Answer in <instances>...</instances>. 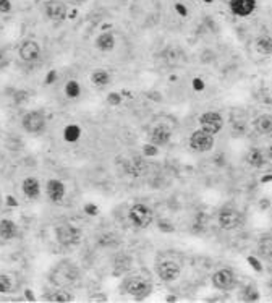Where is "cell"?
<instances>
[{
    "mask_svg": "<svg viewBox=\"0 0 272 303\" xmlns=\"http://www.w3.org/2000/svg\"><path fill=\"white\" fill-rule=\"evenodd\" d=\"M78 278V269L73 264L63 261L55 268V273H52L50 279L55 285H70Z\"/></svg>",
    "mask_w": 272,
    "mask_h": 303,
    "instance_id": "obj_1",
    "label": "cell"
},
{
    "mask_svg": "<svg viewBox=\"0 0 272 303\" xmlns=\"http://www.w3.org/2000/svg\"><path fill=\"white\" fill-rule=\"evenodd\" d=\"M190 145L195 151L206 152V151H209L212 146H214V135H211V133H207V131H204L201 128V130L195 131L193 135H191Z\"/></svg>",
    "mask_w": 272,
    "mask_h": 303,
    "instance_id": "obj_2",
    "label": "cell"
},
{
    "mask_svg": "<svg viewBox=\"0 0 272 303\" xmlns=\"http://www.w3.org/2000/svg\"><path fill=\"white\" fill-rule=\"evenodd\" d=\"M55 235H57L58 243L70 247V245H74V243H78L79 235H81V233H79V230L76 227H73L70 224H62V226L57 227Z\"/></svg>",
    "mask_w": 272,
    "mask_h": 303,
    "instance_id": "obj_3",
    "label": "cell"
},
{
    "mask_svg": "<svg viewBox=\"0 0 272 303\" xmlns=\"http://www.w3.org/2000/svg\"><path fill=\"white\" fill-rule=\"evenodd\" d=\"M130 219L136 227H148L152 222V211L146 204H135L130 209Z\"/></svg>",
    "mask_w": 272,
    "mask_h": 303,
    "instance_id": "obj_4",
    "label": "cell"
},
{
    "mask_svg": "<svg viewBox=\"0 0 272 303\" xmlns=\"http://www.w3.org/2000/svg\"><path fill=\"white\" fill-rule=\"evenodd\" d=\"M180 273H181L180 264L175 261H170V259H165V261H161L157 264L159 278L165 280V282H172V280L178 279Z\"/></svg>",
    "mask_w": 272,
    "mask_h": 303,
    "instance_id": "obj_5",
    "label": "cell"
},
{
    "mask_svg": "<svg viewBox=\"0 0 272 303\" xmlns=\"http://www.w3.org/2000/svg\"><path fill=\"white\" fill-rule=\"evenodd\" d=\"M21 124H23V128L29 133H39L46 128L44 115H42L41 112H36V110L26 114L23 117V122H21Z\"/></svg>",
    "mask_w": 272,
    "mask_h": 303,
    "instance_id": "obj_6",
    "label": "cell"
},
{
    "mask_svg": "<svg viewBox=\"0 0 272 303\" xmlns=\"http://www.w3.org/2000/svg\"><path fill=\"white\" fill-rule=\"evenodd\" d=\"M242 224V216L240 212L232 209V208H225L219 212V226L225 230H232V228H237Z\"/></svg>",
    "mask_w": 272,
    "mask_h": 303,
    "instance_id": "obj_7",
    "label": "cell"
},
{
    "mask_svg": "<svg viewBox=\"0 0 272 303\" xmlns=\"http://www.w3.org/2000/svg\"><path fill=\"white\" fill-rule=\"evenodd\" d=\"M199 124H201V128L204 131L211 133V135H216V133L221 131L223 120H222V117L216 112H206L201 115Z\"/></svg>",
    "mask_w": 272,
    "mask_h": 303,
    "instance_id": "obj_8",
    "label": "cell"
},
{
    "mask_svg": "<svg viewBox=\"0 0 272 303\" xmlns=\"http://www.w3.org/2000/svg\"><path fill=\"white\" fill-rule=\"evenodd\" d=\"M212 284L219 290H230L235 285V274L232 269H221L212 276Z\"/></svg>",
    "mask_w": 272,
    "mask_h": 303,
    "instance_id": "obj_9",
    "label": "cell"
},
{
    "mask_svg": "<svg viewBox=\"0 0 272 303\" xmlns=\"http://www.w3.org/2000/svg\"><path fill=\"white\" fill-rule=\"evenodd\" d=\"M125 287H126L128 294H131L133 297H136V299L146 297L149 292H151V284H149L146 279H141V278L130 279V280H128V282L125 284Z\"/></svg>",
    "mask_w": 272,
    "mask_h": 303,
    "instance_id": "obj_10",
    "label": "cell"
},
{
    "mask_svg": "<svg viewBox=\"0 0 272 303\" xmlns=\"http://www.w3.org/2000/svg\"><path fill=\"white\" fill-rule=\"evenodd\" d=\"M46 15L47 18H50L52 21H63L67 18V7L65 3L60 0H49L46 3Z\"/></svg>",
    "mask_w": 272,
    "mask_h": 303,
    "instance_id": "obj_11",
    "label": "cell"
},
{
    "mask_svg": "<svg viewBox=\"0 0 272 303\" xmlns=\"http://www.w3.org/2000/svg\"><path fill=\"white\" fill-rule=\"evenodd\" d=\"M256 8V0H230V10L237 17H248Z\"/></svg>",
    "mask_w": 272,
    "mask_h": 303,
    "instance_id": "obj_12",
    "label": "cell"
},
{
    "mask_svg": "<svg viewBox=\"0 0 272 303\" xmlns=\"http://www.w3.org/2000/svg\"><path fill=\"white\" fill-rule=\"evenodd\" d=\"M41 55V49L34 41H25L20 46V57L25 62H36Z\"/></svg>",
    "mask_w": 272,
    "mask_h": 303,
    "instance_id": "obj_13",
    "label": "cell"
},
{
    "mask_svg": "<svg viewBox=\"0 0 272 303\" xmlns=\"http://www.w3.org/2000/svg\"><path fill=\"white\" fill-rule=\"evenodd\" d=\"M170 135H172V131H170L169 126L165 125H159L156 128L152 130L151 133V141L154 146H164L167 145L170 141Z\"/></svg>",
    "mask_w": 272,
    "mask_h": 303,
    "instance_id": "obj_14",
    "label": "cell"
},
{
    "mask_svg": "<svg viewBox=\"0 0 272 303\" xmlns=\"http://www.w3.org/2000/svg\"><path fill=\"white\" fill-rule=\"evenodd\" d=\"M47 196H49L50 201H54V203H60L63 200V196H65V187H63V183L60 180H50V182L47 183Z\"/></svg>",
    "mask_w": 272,
    "mask_h": 303,
    "instance_id": "obj_15",
    "label": "cell"
},
{
    "mask_svg": "<svg viewBox=\"0 0 272 303\" xmlns=\"http://www.w3.org/2000/svg\"><path fill=\"white\" fill-rule=\"evenodd\" d=\"M17 232H18V228L15 226L13 221H8V219L0 221V237H2L3 240H12V238L17 237Z\"/></svg>",
    "mask_w": 272,
    "mask_h": 303,
    "instance_id": "obj_16",
    "label": "cell"
},
{
    "mask_svg": "<svg viewBox=\"0 0 272 303\" xmlns=\"http://www.w3.org/2000/svg\"><path fill=\"white\" fill-rule=\"evenodd\" d=\"M254 126L261 135H269V133H272V115L271 114L259 115L258 119H256Z\"/></svg>",
    "mask_w": 272,
    "mask_h": 303,
    "instance_id": "obj_17",
    "label": "cell"
},
{
    "mask_svg": "<svg viewBox=\"0 0 272 303\" xmlns=\"http://www.w3.org/2000/svg\"><path fill=\"white\" fill-rule=\"evenodd\" d=\"M114 46H115V39H114V34L112 33H102L98 39H96V47L102 52L112 50L114 49Z\"/></svg>",
    "mask_w": 272,
    "mask_h": 303,
    "instance_id": "obj_18",
    "label": "cell"
},
{
    "mask_svg": "<svg viewBox=\"0 0 272 303\" xmlns=\"http://www.w3.org/2000/svg\"><path fill=\"white\" fill-rule=\"evenodd\" d=\"M23 193L26 196H29V198H37L41 193V185L39 182H37L36 178L33 177H29V178H26L25 182H23Z\"/></svg>",
    "mask_w": 272,
    "mask_h": 303,
    "instance_id": "obj_19",
    "label": "cell"
},
{
    "mask_svg": "<svg viewBox=\"0 0 272 303\" xmlns=\"http://www.w3.org/2000/svg\"><path fill=\"white\" fill-rule=\"evenodd\" d=\"M258 253L263 259H272V237H263L258 243Z\"/></svg>",
    "mask_w": 272,
    "mask_h": 303,
    "instance_id": "obj_20",
    "label": "cell"
},
{
    "mask_svg": "<svg viewBox=\"0 0 272 303\" xmlns=\"http://www.w3.org/2000/svg\"><path fill=\"white\" fill-rule=\"evenodd\" d=\"M256 50L263 55H271L272 54V38L271 36H261L256 39Z\"/></svg>",
    "mask_w": 272,
    "mask_h": 303,
    "instance_id": "obj_21",
    "label": "cell"
},
{
    "mask_svg": "<svg viewBox=\"0 0 272 303\" xmlns=\"http://www.w3.org/2000/svg\"><path fill=\"white\" fill-rule=\"evenodd\" d=\"M247 161L249 166L261 167V166H264L266 156L263 154V151H259V150H249V152L247 154Z\"/></svg>",
    "mask_w": 272,
    "mask_h": 303,
    "instance_id": "obj_22",
    "label": "cell"
},
{
    "mask_svg": "<svg viewBox=\"0 0 272 303\" xmlns=\"http://www.w3.org/2000/svg\"><path fill=\"white\" fill-rule=\"evenodd\" d=\"M91 81H93V84H96V86H105V84L110 81V75L104 70H96L93 75H91Z\"/></svg>",
    "mask_w": 272,
    "mask_h": 303,
    "instance_id": "obj_23",
    "label": "cell"
},
{
    "mask_svg": "<svg viewBox=\"0 0 272 303\" xmlns=\"http://www.w3.org/2000/svg\"><path fill=\"white\" fill-rule=\"evenodd\" d=\"M65 93L68 98H78L79 96V84L76 81H68L67 83V86H65Z\"/></svg>",
    "mask_w": 272,
    "mask_h": 303,
    "instance_id": "obj_24",
    "label": "cell"
},
{
    "mask_svg": "<svg viewBox=\"0 0 272 303\" xmlns=\"http://www.w3.org/2000/svg\"><path fill=\"white\" fill-rule=\"evenodd\" d=\"M73 297L65 290H58L55 294L50 295V302H72Z\"/></svg>",
    "mask_w": 272,
    "mask_h": 303,
    "instance_id": "obj_25",
    "label": "cell"
},
{
    "mask_svg": "<svg viewBox=\"0 0 272 303\" xmlns=\"http://www.w3.org/2000/svg\"><path fill=\"white\" fill-rule=\"evenodd\" d=\"M10 290H12V280L8 276L0 274V294H7Z\"/></svg>",
    "mask_w": 272,
    "mask_h": 303,
    "instance_id": "obj_26",
    "label": "cell"
},
{
    "mask_svg": "<svg viewBox=\"0 0 272 303\" xmlns=\"http://www.w3.org/2000/svg\"><path fill=\"white\" fill-rule=\"evenodd\" d=\"M78 136H79L78 126H68L67 131H65V138H67V140H68V141H74Z\"/></svg>",
    "mask_w": 272,
    "mask_h": 303,
    "instance_id": "obj_27",
    "label": "cell"
},
{
    "mask_svg": "<svg viewBox=\"0 0 272 303\" xmlns=\"http://www.w3.org/2000/svg\"><path fill=\"white\" fill-rule=\"evenodd\" d=\"M245 300L247 302H256L258 300V294L254 292L253 287H247V290H245Z\"/></svg>",
    "mask_w": 272,
    "mask_h": 303,
    "instance_id": "obj_28",
    "label": "cell"
},
{
    "mask_svg": "<svg viewBox=\"0 0 272 303\" xmlns=\"http://www.w3.org/2000/svg\"><path fill=\"white\" fill-rule=\"evenodd\" d=\"M10 10H12L10 0H0V13H8Z\"/></svg>",
    "mask_w": 272,
    "mask_h": 303,
    "instance_id": "obj_29",
    "label": "cell"
},
{
    "mask_svg": "<svg viewBox=\"0 0 272 303\" xmlns=\"http://www.w3.org/2000/svg\"><path fill=\"white\" fill-rule=\"evenodd\" d=\"M8 55H7V52H5V50H2V49H0V70H2V68H5V67H7L8 65Z\"/></svg>",
    "mask_w": 272,
    "mask_h": 303,
    "instance_id": "obj_30",
    "label": "cell"
},
{
    "mask_svg": "<svg viewBox=\"0 0 272 303\" xmlns=\"http://www.w3.org/2000/svg\"><path fill=\"white\" fill-rule=\"evenodd\" d=\"M248 261H249V264H251V266H254V269H256V271H261V264H259L258 261H256L254 258H249Z\"/></svg>",
    "mask_w": 272,
    "mask_h": 303,
    "instance_id": "obj_31",
    "label": "cell"
},
{
    "mask_svg": "<svg viewBox=\"0 0 272 303\" xmlns=\"http://www.w3.org/2000/svg\"><path fill=\"white\" fill-rule=\"evenodd\" d=\"M177 8H178V12H180L181 15H186V10L181 7V5H177Z\"/></svg>",
    "mask_w": 272,
    "mask_h": 303,
    "instance_id": "obj_32",
    "label": "cell"
},
{
    "mask_svg": "<svg viewBox=\"0 0 272 303\" xmlns=\"http://www.w3.org/2000/svg\"><path fill=\"white\" fill-rule=\"evenodd\" d=\"M269 157H272V145L269 146Z\"/></svg>",
    "mask_w": 272,
    "mask_h": 303,
    "instance_id": "obj_33",
    "label": "cell"
},
{
    "mask_svg": "<svg viewBox=\"0 0 272 303\" xmlns=\"http://www.w3.org/2000/svg\"><path fill=\"white\" fill-rule=\"evenodd\" d=\"M0 208H2V196H0Z\"/></svg>",
    "mask_w": 272,
    "mask_h": 303,
    "instance_id": "obj_34",
    "label": "cell"
},
{
    "mask_svg": "<svg viewBox=\"0 0 272 303\" xmlns=\"http://www.w3.org/2000/svg\"><path fill=\"white\" fill-rule=\"evenodd\" d=\"M76 2H84V0H76Z\"/></svg>",
    "mask_w": 272,
    "mask_h": 303,
    "instance_id": "obj_35",
    "label": "cell"
},
{
    "mask_svg": "<svg viewBox=\"0 0 272 303\" xmlns=\"http://www.w3.org/2000/svg\"><path fill=\"white\" fill-rule=\"evenodd\" d=\"M206 2H211V0H206Z\"/></svg>",
    "mask_w": 272,
    "mask_h": 303,
    "instance_id": "obj_36",
    "label": "cell"
}]
</instances>
